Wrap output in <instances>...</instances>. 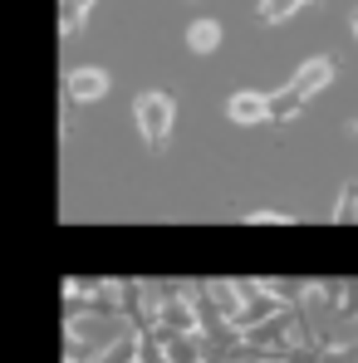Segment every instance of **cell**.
I'll use <instances>...</instances> for the list:
<instances>
[{"instance_id":"obj_1","label":"cell","mask_w":358,"mask_h":363,"mask_svg":"<svg viewBox=\"0 0 358 363\" xmlns=\"http://www.w3.org/2000/svg\"><path fill=\"white\" fill-rule=\"evenodd\" d=\"M133 123H138L142 143L162 147L167 133H172V99H167V94H138V104H133Z\"/></svg>"},{"instance_id":"obj_2","label":"cell","mask_w":358,"mask_h":363,"mask_svg":"<svg viewBox=\"0 0 358 363\" xmlns=\"http://www.w3.org/2000/svg\"><path fill=\"white\" fill-rule=\"evenodd\" d=\"M108 89H113V79H108L104 69H94V64L64 74V94H69V104H99Z\"/></svg>"},{"instance_id":"obj_3","label":"cell","mask_w":358,"mask_h":363,"mask_svg":"<svg viewBox=\"0 0 358 363\" xmlns=\"http://www.w3.org/2000/svg\"><path fill=\"white\" fill-rule=\"evenodd\" d=\"M152 324H157V334H196V309L191 300H157L152 304Z\"/></svg>"},{"instance_id":"obj_4","label":"cell","mask_w":358,"mask_h":363,"mask_svg":"<svg viewBox=\"0 0 358 363\" xmlns=\"http://www.w3.org/2000/svg\"><path fill=\"white\" fill-rule=\"evenodd\" d=\"M329 79H334V60H329V55H314V60L299 64V74L290 79V89H295L299 99H314L319 89H329Z\"/></svg>"},{"instance_id":"obj_5","label":"cell","mask_w":358,"mask_h":363,"mask_svg":"<svg viewBox=\"0 0 358 363\" xmlns=\"http://www.w3.org/2000/svg\"><path fill=\"white\" fill-rule=\"evenodd\" d=\"M226 118L245 123V128H250V123H265V118H270V99H265V94H255V89H240V94L226 99Z\"/></svg>"},{"instance_id":"obj_6","label":"cell","mask_w":358,"mask_h":363,"mask_svg":"<svg viewBox=\"0 0 358 363\" xmlns=\"http://www.w3.org/2000/svg\"><path fill=\"white\" fill-rule=\"evenodd\" d=\"M216 45H221V25L216 20H191L186 25V50L191 55H216Z\"/></svg>"},{"instance_id":"obj_7","label":"cell","mask_w":358,"mask_h":363,"mask_svg":"<svg viewBox=\"0 0 358 363\" xmlns=\"http://www.w3.org/2000/svg\"><path fill=\"white\" fill-rule=\"evenodd\" d=\"M304 104H309V99H299L295 89H280V94H270V123H290L299 108H304Z\"/></svg>"},{"instance_id":"obj_8","label":"cell","mask_w":358,"mask_h":363,"mask_svg":"<svg viewBox=\"0 0 358 363\" xmlns=\"http://www.w3.org/2000/svg\"><path fill=\"white\" fill-rule=\"evenodd\" d=\"M299 5H304V0H260V10H255V15H260V25H285Z\"/></svg>"},{"instance_id":"obj_9","label":"cell","mask_w":358,"mask_h":363,"mask_svg":"<svg viewBox=\"0 0 358 363\" xmlns=\"http://www.w3.org/2000/svg\"><path fill=\"white\" fill-rule=\"evenodd\" d=\"M94 0H60V30L64 35H74L79 25H84V10H89Z\"/></svg>"},{"instance_id":"obj_10","label":"cell","mask_w":358,"mask_h":363,"mask_svg":"<svg viewBox=\"0 0 358 363\" xmlns=\"http://www.w3.org/2000/svg\"><path fill=\"white\" fill-rule=\"evenodd\" d=\"M334 221H358V191H344L334 201Z\"/></svg>"},{"instance_id":"obj_11","label":"cell","mask_w":358,"mask_h":363,"mask_svg":"<svg viewBox=\"0 0 358 363\" xmlns=\"http://www.w3.org/2000/svg\"><path fill=\"white\" fill-rule=\"evenodd\" d=\"M245 221H260V226H280V221H290L285 211H250Z\"/></svg>"},{"instance_id":"obj_12","label":"cell","mask_w":358,"mask_h":363,"mask_svg":"<svg viewBox=\"0 0 358 363\" xmlns=\"http://www.w3.org/2000/svg\"><path fill=\"white\" fill-rule=\"evenodd\" d=\"M349 25H354V35H358V10H354V20H349Z\"/></svg>"}]
</instances>
